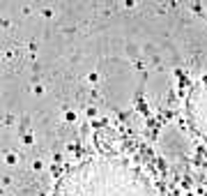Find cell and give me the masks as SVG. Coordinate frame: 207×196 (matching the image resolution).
I'll list each match as a JSON object with an SVG mask.
<instances>
[{"mask_svg": "<svg viewBox=\"0 0 207 196\" xmlns=\"http://www.w3.org/2000/svg\"><path fill=\"white\" fill-rule=\"evenodd\" d=\"M41 169H44L41 159H35V162H32V171H41Z\"/></svg>", "mask_w": 207, "mask_h": 196, "instance_id": "cell-4", "label": "cell"}, {"mask_svg": "<svg viewBox=\"0 0 207 196\" xmlns=\"http://www.w3.org/2000/svg\"><path fill=\"white\" fill-rule=\"evenodd\" d=\"M32 93H35V95H44V85H35V88H32Z\"/></svg>", "mask_w": 207, "mask_h": 196, "instance_id": "cell-6", "label": "cell"}, {"mask_svg": "<svg viewBox=\"0 0 207 196\" xmlns=\"http://www.w3.org/2000/svg\"><path fill=\"white\" fill-rule=\"evenodd\" d=\"M78 120V115L74 113V111H65V122H69V125H74Z\"/></svg>", "mask_w": 207, "mask_h": 196, "instance_id": "cell-1", "label": "cell"}, {"mask_svg": "<svg viewBox=\"0 0 207 196\" xmlns=\"http://www.w3.org/2000/svg\"><path fill=\"white\" fill-rule=\"evenodd\" d=\"M41 14L46 16V19H51V16H53V9H48V7H46V9H41Z\"/></svg>", "mask_w": 207, "mask_h": 196, "instance_id": "cell-7", "label": "cell"}, {"mask_svg": "<svg viewBox=\"0 0 207 196\" xmlns=\"http://www.w3.org/2000/svg\"><path fill=\"white\" fill-rule=\"evenodd\" d=\"M21 143H23V145H32V143H35V136H32V134H26Z\"/></svg>", "mask_w": 207, "mask_h": 196, "instance_id": "cell-3", "label": "cell"}, {"mask_svg": "<svg viewBox=\"0 0 207 196\" xmlns=\"http://www.w3.org/2000/svg\"><path fill=\"white\" fill-rule=\"evenodd\" d=\"M88 81H90V83H97V81H99V74H97V72H92V74L88 76Z\"/></svg>", "mask_w": 207, "mask_h": 196, "instance_id": "cell-5", "label": "cell"}, {"mask_svg": "<svg viewBox=\"0 0 207 196\" xmlns=\"http://www.w3.org/2000/svg\"><path fill=\"white\" fill-rule=\"evenodd\" d=\"M16 162H19V157H16V155H14V152H7V155H5V164H9V166H14V164H16Z\"/></svg>", "mask_w": 207, "mask_h": 196, "instance_id": "cell-2", "label": "cell"}]
</instances>
